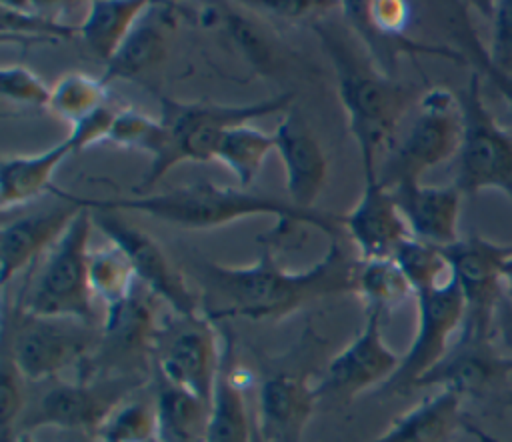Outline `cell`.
I'll return each mask as SVG.
<instances>
[{
    "label": "cell",
    "instance_id": "41",
    "mask_svg": "<svg viewBox=\"0 0 512 442\" xmlns=\"http://www.w3.org/2000/svg\"><path fill=\"white\" fill-rule=\"evenodd\" d=\"M460 24H462V28H464L462 38H464V42H466V46H468V56L478 64V68H480V70L486 74V78L496 86V90L508 100V106H510V110H512V80L506 78L504 74H500L496 68L490 66L488 56H486V50H488V48L478 40L476 32L468 26L470 22H468L466 16L462 18Z\"/></svg>",
    "mask_w": 512,
    "mask_h": 442
},
{
    "label": "cell",
    "instance_id": "2",
    "mask_svg": "<svg viewBox=\"0 0 512 442\" xmlns=\"http://www.w3.org/2000/svg\"><path fill=\"white\" fill-rule=\"evenodd\" d=\"M80 200L92 210L142 212L160 222L188 230H212L250 216H276L278 228L292 230L296 226H312L328 234L330 240L340 238L344 232L342 214L302 210L288 198L284 200L262 192L218 186L210 180H198L164 192L132 198L116 196L106 200H92L80 196Z\"/></svg>",
    "mask_w": 512,
    "mask_h": 442
},
{
    "label": "cell",
    "instance_id": "5",
    "mask_svg": "<svg viewBox=\"0 0 512 442\" xmlns=\"http://www.w3.org/2000/svg\"><path fill=\"white\" fill-rule=\"evenodd\" d=\"M92 228V210L86 206L48 250L46 260L22 292L16 310L32 316L76 318L96 324V298L88 280Z\"/></svg>",
    "mask_w": 512,
    "mask_h": 442
},
{
    "label": "cell",
    "instance_id": "23",
    "mask_svg": "<svg viewBox=\"0 0 512 442\" xmlns=\"http://www.w3.org/2000/svg\"><path fill=\"white\" fill-rule=\"evenodd\" d=\"M76 152H80V144L72 134H68L64 140L42 152L4 156L0 164L2 212L24 206L40 198L44 192H52V178L58 166Z\"/></svg>",
    "mask_w": 512,
    "mask_h": 442
},
{
    "label": "cell",
    "instance_id": "9",
    "mask_svg": "<svg viewBox=\"0 0 512 442\" xmlns=\"http://www.w3.org/2000/svg\"><path fill=\"white\" fill-rule=\"evenodd\" d=\"M222 350L212 318L204 312L178 316L160 326L154 362L158 376L168 384L210 402L220 372Z\"/></svg>",
    "mask_w": 512,
    "mask_h": 442
},
{
    "label": "cell",
    "instance_id": "11",
    "mask_svg": "<svg viewBox=\"0 0 512 442\" xmlns=\"http://www.w3.org/2000/svg\"><path fill=\"white\" fill-rule=\"evenodd\" d=\"M142 382V376H94L78 382H58L40 398L22 432L38 426H58L98 438L108 416Z\"/></svg>",
    "mask_w": 512,
    "mask_h": 442
},
{
    "label": "cell",
    "instance_id": "17",
    "mask_svg": "<svg viewBox=\"0 0 512 442\" xmlns=\"http://www.w3.org/2000/svg\"><path fill=\"white\" fill-rule=\"evenodd\" d=\"M342 230L358 250V260L394 258L410 228L390 192L378 178H366L352 210L342 214Z\"/></svg>",
    "mask_w": 512,
    "mask_h": 442
},
{
    "label": "cell",
    "instance_id": "48",
    "mask_svg": "<svg viewBox=\"0 0 512 442\" xmlns=\"http://www.w3.org/2000/svg\"><path fill=\"white\" fill-rule=\"evenodd\" d=\"M150 442H162V440H160V438H154V440H150Z\"/></svg>",
    "mask_w": 512,
    "mask_h": 442
},
{
    "label": "cell",
    "instance_id": "24",
    "mask_svg": "<svg viewBox=\"0 0 512 442\" xmlns=\"http://www.w3.org/2000/svg\"><path fill=\"white\" fill-rule=\"evenodd\" d=\"M240 370L234 364L232 340H224L220 372L210 400V418L204 442H252L254 416L248 410Z\"/></svg>",
    "mask_w": 512,
    "mask_h": 442
},
{
    "label": "cell",
    "instance_id": "14",
    "mask_svg": "<svg viewBox=\"0 0 512 442\" xmlns=\"http://www.w3.org/2000/svg\"><path fill=\"white\" fill-rule=\"evenodd\" d=\"M442 250L466 302L460 338L490 340L496 306L504 296L502 264L510 256L512 244H494L472 236Z\"/></svg>",
    "mask_w": 512,
    "mask_h": 442
},
{
    "label": "cell",
    "instance_id": "39",
    "mask_svg": "<svg viewBox=\"0 0 512 442\" xmlns=\"http://www.w3.org/2000/svg\"><path fill=\"white\" fill-rule=\"evenodd\" d=\"M492 16V44L486 56L492 68L512 80V0L496 2Z\"/></svg>",
    "mask_w": 512,
    "mask_h": 442
},
{
    "label": "cell",
    "instance_id": "34",
    "mask_svg": "<svg viewBox=\"0 0 512 442\" xmlns=\"http://www.w3.org/2000/svg\"><path fill=\"white\" fill-rule=\"evenodd\" d=\"M394 260L410 280L414 296L420 290L440 286L452 278V268L444 250L416 238L402 242L394 254Z\"/></svg>",
    "mask_w": 512,
    "mask_h": 442
},
{
    "label": "cell",
    "instance_id": "21",
    "mask_svg": "<svg viewBox=\"0 0 512 442\" xmlns=\"http://www.w3.org/2000/svg\"><path fill=\"white\" fill-rule=\"evenodd\" d=\"M174 30V4L150 2L126 40L104 64V74L100 76L102 82L110 86L116 80H136L152 72L166 58Z\"/></svg>",
    "mask_w": 512,
    "mask_h": 442
},
{
    "label": "cell",
    "instance_id": "46",
    "mask_svg": "<svg viewBox=\"0 0 512 442\" xmlns=\"http://www.w3.org/2000/svg\"><path fill=\"white\" fill-rule=\"evenodd\" d=\"M252 442H266V440L262 438V434H260L258 426H256V420H254V428H252Z\"/></svg>",
    "mask_w": 512,
    "mask_h": 442
},
{
    "label": "cell",
    "instance_id": "30",
    "mask_svg": "<svg viewBox=\"0 0 512 442\" xmlns=\"http://www.w3.org/2000/svg\"><path fill=\"white\" fill-rule=\"evenodd\" d=\"M32 2H0V34L8 42H58L78 36V26H72L54 14L34 8Z\"/></svg>",
    "mask_w": 512,
    "mask_h": 442
},
{
    "label": "cell",
    "instance_id": "13",
    "mask_svg": "<svg viewBox=\"0 0 512 442\" xmlns=\"http://www.w3.org/2000/svg\"><path fill=\"white\" fill-rule=\"evenodd\" d=\"M92 218L94 228L124 250L138 282L166 302L174 314L190 316L202 312L186 276L148 232L118 216L116 210H92Z\"/></svg>",
    "mask_w": 512,
    "mask_h": 442
},
{
    "label": "cell",
    "instance_id": "38",
    "mask_svg": "<svg viewBox=\"0 0 512 442\" xmlns=\"http://www.w3.org/2000/svg\"><path fill=\"white\" fill-rule=\"evenodd\" d=\"M24 376L12 362L10 354L2 352V368H0V434L2 442H14L18 436L16 420L24 406V392H22Z\"/></svg>",
    "mask_w": 512,
    "mask_h": 442
},
{
    "label": "cell",
    "instance_id": "40",
    "mask_svg": "<svg viewBox=\"0 0 512 442\" xmlns=\"http://www.w3.org/2000/svg\"><path fill=\"white\" fill-rule=\"evenodd\" d=\"M242 4L252 8H262L264 12L278 16L282 20H302L338 6L336 2H322V0H252Z\"/></svg>",
    "mask_w": 512,
    "mask_h": 442
},
{
    "label": "cell",
    "instance_id": "3",
    "mask_svg": "<svg viewBox=\"0 0 512 442\" xmlns=\"http://www.w3.org/2000/svg\"><path fill=\"white\" fill-rule=\"evenodd\" d=\"M314 30L332 62L348 132L360 150L364 180L378 178V154L396 142L400 120L418 102L414 90L380 70L364 46L352 42L350 30L326 20L314 22Z\"/></svg>",
    "mask_w": 512,
    "mask_h": 442
},
{
    "label": "cell",
    "instance_id": "45",
    "mask_svg": "<svg viewBox=\"0 0 512 442\" xmlns=\"http://www.w3.org/2000/svg\"><path fill=\"white\" fill-rule=\"evenodd\" d=\"M14 442H34V438H32L30 432H20V434L14 438Z\"/></svg>",
    "mask_w": 512,
    "mask_h": 442
},
{
    "label": "cell",
    "instance_id": "32",
    "mask_svg": "<svg viewBox=\"0 0 512 442\" xmlns=\"http://www.w3.org/2000/svg\"><path fill=\"white\" fill-rule=\"evenodd\" d=\"M106 96L108 86L102 82V78L70 72L52 86L48 110L74 126L100 108L108 106Z\"/></svg>",
    "mask_w": 512,
    "mask_h": 442
},
{
    "label": "cell",
    "instance_id": "33",
    "mask_svg": "<svg viewBox=\"0 0 512 442\" xmlns=\"http://www.w3.org/2000/svg\"><path fill=\"white\" fill-rule=\"evenodd\" d=\"M106 142L122 148L150 154V162L158 160L166 150V130L160 118H152L136 108L116 110Z\"/></svg>",
    "mask_w": 512,
    "mask_h": 442
},
{
    "label": "cell",
    "instance_id": "29",
    "mask_svg": "<svg viewBox=\"0 0 512 442\" xmlns=\"http://www.w3.org/2000/svg\"><path fill=\"white\" fill-rule=\"evenodd\" d=\"M272 150H276L274 134L252 124H240L222 134L214 160L222 162L234 174L242 190H248Z\"/></svg>",
    "mask_w": 512,
    "mask_h": 442
},
{
    "label": "cell",
    "instance_id": "27",
    "mask_svg": "<svg viewBox=\"0 0 512 442\" xmlns=\"http://www.w3.org/2000/svg\"><path fill=\"white\" fill-rule=\"evenodd\" d=\"M158 438L162 442H204L210 402L160 378L156 394Z\"/></svg>",
    "mask_w": 512,
    "mask_h": 442
},
{
    "label": "cell",
    "instance_id": "25",
    "mask_svg": "<svg viewBox=\"0 0 512 442\" xmlns=\"http://www.w3.org/2000/svg\"><path fill=\"white\" fill-rule=\"evenodd\" d=\"M462 398L452 388H440L400 414L374 442H450L456 428L464 424Z\"/></svg>",
    "mask_w": 512,
    "mask_h": 442
},
{
    "label": "cell",
    "instance_id": "22",
    "mask_svg": "<svg viewBox=\"0 0 512 442\" xmlns=\"http://www.w3.org/2000/svg\"><path fill=\"white\" fill-rule=\"evenodd\" d=\"M510 370L512 360L496 354L490 340L460 338L456 348H450L448 354L414 384V388L438 386L452 388L462 396L480 394Z\"/></svg>",
    "mask_w": 512,
    "mask_h": 442
},
{
    "label": "cell",
    "instance_id": "19",
    "mask_svg": "<svg viewBox=\"0 0 512 442\" xmlns=\"http://www.w3.org/2000/svg\"><path fill=\"white\" fill-rule=\"evenodd\" d=\"M318 398L308 378L272 374L258 388L256 426L266 442H302Z\"/></svg>",
    "mask_w": 512,
    "mask_h": 442
},
{
    "label": "cell",
    "instance_id": "42",
    "mask_svg": "<svg viewBox=\"0 0 512 442\" xmlns=\"http://www.w3.org/2000/svg\"><path fill=\"white\" fill-rule=\"evenodd\" d=\"M410 8L402 0H368L370 22L388 34H404Z\"/></svg>",
    "mask_w": 512,
    "mask_h": 442
},
{
    "label": "cell",
    "instance_id": "36",
    "mask_svg": "<svg viewBox=\"0 0 512 442\" xmlns=\"http://www.w3.org/2000/svg\"><path fill=\"white\" fill-rule=\"evenodd\" d=\"M0 92L14 104L48 108L52 86L22 64H6L0 70Z\"/></svg>",
    "mask_w": 512,
    "mask_h": 442
},
{
    "label": "cell",
    "instance_id": "15",
    "mask_svg": "<svg viewBox=\"0 0 512 442\" xmlns=\"http://www.w3.org/2000/svg\"><path fill=\"white\" fill-rule=\"evenodd\" d=\"M380 322V312H366L358 336L328 362L322 380L314 386L318 400L348 402L368 388L390 382L402 356L386 344Z\"/></svg>",
    "mask_w": 512,
    "mask_h": 442
},
{
    "label": "cell",
    "instance_id": "28",
    "mask_svg": "<svg viewBox=\"0 0 512 442\" xmlns=\"http://www.w3.org/2000/svg\"><path fill=\"white\" fill-rule=\"evenodd\" d=\"M354 294L362 300L366 312L384 316L414 296V288L394 258H378L358 260Z\"/></svg>",
    "mask_w": 512,
    "mask_h": 442
},
{
    "label": "cell",
    "instance_id": "16",
    "mask_svg": "<svg viewBox=\"0 0 512 442\" xmlns=\"http://www.w3.org/2000/svg\"><path fill=\"white\" fill-rule=\"evenodd\" d=\"M56 202L32 214L4 220L0 232V282L6 286L12 276L30 266L42 252L50 250L86 208L78 194L52 188Z\"/></svg>",
    "mask_w": 512,
    "mask_h": 442
},
{
    "label": "cell",
    "instance_id": "8",
    "mask_svg": "<svg viewBox=\"0 0 512 442\" xmlns=\"http://www.w3.org/2000/svg\"><path fill=\"white\" fill-rule=\"evenodd\" d=\"M462 142L456 186L462 194L498 190L512 202V134L494 118L482 94L480 72H472L460 94Z\"/></svg>",
    "mask_w": 512,
    "mask_h": 442
},
{
    "label": "cell",
    "instance_id": "7",
    "mask_svg": "<svg viewBox=\"0 0 512 442\" xmlns=\"http://www.w3.org/2000/svg\"><path fill=\"white\" fill-rule=\"evenodd\" d=\"M102 328L76 318L32 316L14 310V326H4V350L24 380H46L70 366L86 364L96 352Z\"/></svg>",
    "mask_w": 512,
    "mask_h": 442
},
{
    "label": "cell",
    "instance_id": "12",
    "mask_svg": "<svg viewBox=\"0 0 512 442\" xmlns=\"http://www.w3.org/2000/svg\"><path fill=\"white\" fill-rule=\"evenodd\" d=\"M418 324L414 340L386 390H408L430 372L450 350L452 336L464 328L466 302L462 290L452 278L440 286L416 292Z\"/></svg>",
    "mask_w": 512,
    "mask_h": 442
},
{
    "label": "cell",
    "instance_id": "37",
    "mask_svg": "<svg viewBox=\"0 0 512 442\" xmlns=\"http://www.w3.org/2000/svg\"><path fill=\"white\" fill-rule=\"evenodd\" d=\"M226 30L232 36V40L238 44L246 60H250L256 68L270 66L274 60V44L266 36V32L250 18H246L240 12H226Z\"/></svg>",
    "mask_w": 512,
    "mask_h": 442
},
{
    "label": "cell",
    "instance_id": "49",
    "mask_svg": "<svg viewBox=\"0 0 512 442\" xmlns=\"http://www.w3.org/2000/svg\"><path fill=\"white\" fill-rule=\"evenodd\" d=\"M510 404H512V400H510Z\"/></svg>",
    "mask_w": 512,
    "mask_h": 442
},
{
    "label": "cell",
    "instance_id": "26",
    "mask_svg": "<svg viewBox=\"0 0 512 442\" xmlns=\"http://www.w3.org/2000/svg\"><path fill=\"white\" fill-rule=\"evenodd\" d=\"M148 6L146 0H92L78 26V38L94 58L106 64Z\"/></svg>",
    "mask_w": 512,
    "mask_h": 442
},
{
    "label": "cell",
    "instance_id": "20",
    "mask_svg": "<svg viewBox=\"0 0 512 442\" xmlns=\"http://www.w3.org/2000/svg\"><path fill=\"white\" fill-rule=\"evenodd\" d=\"M412 238L446 248L456 244L462 192L456 184L428 186L422 182H404L390 188Z\"/></svg>",
    "mask_w": 512,
    "mask_h": 442
},
{
    "label": "cell",
    "instance_id": "35",
    "mask_svg": "<svg viewBox=\"0 0 512 442\" xmlns=\"http://www.w3.org/2000/svg\"><path fill=\"white\" fill-rule=\"evenodd\" d=\"M158 438L156 404L148 400H124L98 432L100 442H150Z\"/></svg>",
    "mask_w": 512,
    "mask_h": 442
},
{
    "label": "cell",
    "instance_id": "44",
    "mask_svg": "<svg viewBox=\"0 0 512 442\" xmlns=\"http://www.w3.org/2000/svg\"><path fill=\"white\" fill-rule=\"evenodd\" d=\"M462 426H464V430H466L470 436H474L478 442H502V440H498L496 436L484 432L482 428H478V426H474V424H470V422H466V420H464Z\"/></svg>",
    "mask_w": 512,
    "mask_h": 442
},
{
    "label": "cell",
    "instance_id": "31",
    "mask_svg": "<svg viewBox=\"0 0 512 442\" xmlns=\"http://www.w3.org/2000/svg\"><path fill=\"white\" fill-rule=\"evenodd\" d=\"M88 280L94 298L102 300L106 308L126 300L138 284L128 256L114 242L94 250L90 248Z\"/></svg>",
    "mask_w": 512,
    "mask_h": 442
},
{
    "label": "cell",
    "instance_id": "18",
    "mask_svg": "<svg viewBox=\"0 0 512 442\" xmlns=\"http://www.w3.org/2000/svg\"><path fill=\"white\" fill-rule=\"evenodd\" d=\"M276 154L284 166L288 200L302 210H316L328 178V160L306 118L290 108L274 130Z\"/></svg>",
    "mask_w": 512,
    "mask_h": 442
},
{
    "label": "cell",
    "instance_id": "43",
    "mask_svg": "<svg viewBox=\"0 0 512 442\" xmlns=\"http://www.w3.org/2000/svg\"><path fill=\"white\" fill-rule=\"evenodd\" d=\"M502 284H504V294L510 298L512 302V252L510 256L504 260L502 264Z\"/></svg>",
    "mask_w": 512,
    "mask_h": 442
},
{
    "label": "cell",
    "instance_id": "4",
    "mask_svg": "<svg viewBox=\"0 0 512 442\" xmlns=\"http://www.w3.org/2000/svg\"><path fill=\"white\" fill-rule=\"evenodd\" d=\"M294 92L250 102V104H212V102H178L162 98L160 122L166 130L164 154L150 162L148 172L132 188L136 196L152 194V188L182 162H208L216 158V148L222 134L240 124H250L256 118L290 110Z\"/></svg>",
    "mask_w": 512,
    "mask_h": 442
},
{
    "label": "cell",
    "instance_id": "47",
    "mask_svg": "<svg viewBox=\"0 0 512 442\" xmlns=\"http://www.w3.org/2000/svg\"><path fill=\"white\" fill-rule=\"evenodd\" d=\"M78 442H100L96 436H84L82 434V440H78Z\"/></svg>",
    "mask_w": 512,
    "mask_h": 442
},
{
    "label": "cell",
    "instance_id": "1",
    "mask_svg": "<svg viewBox=\"0 0 512 442\" xmlns=\"http://www.w3.org/2000/svg\"><path fill=\"white\" fill-rule=\"evenodd\" d=\"M186 270L202 292L208 318L266 320L288 316L324 296L354 294L358 260L350 258L340 238H334L322 260L300 272L282 268L268 244L262 248L258 262L250 266L236 268L192 258Z\"/></svg>",
    "mask_w": 512,
    "mask_h": 442
},
{
    "label": "cell",
    "instance_id": "6",
    "mask_svg": "<svg viewBox=\"0 0 512 442\" xmlns=\"http://www.w3.org/2000/svg\"><path fill=\"white\" fill-rule=\"evenodd\" d=\"M462 142L460 100L446 88H430L416 102L404 136L392 144L378 180L386 188L420 182L422 174L458 154Z\"/></svg>",
    "mask_w": 512,
    "mask_h": 442
},
{
    "label": "cell",
    "instance_id": "10",
    "mask_svg": "<svg viewBox=\"0 0 512 442\" xmlns=\"http://www.w3.org/2000/svg\"><path fill=\"white\" fill-rule=\"evenodd\" d=\"M156 296L140 282L132 294L106 308L102 338L86 362L98 376H144L148 356L154 354L160 326L154 310Z\"/></svg>",
    "mask_w": 512,
    "mask_h": 442
}]
</instances>
